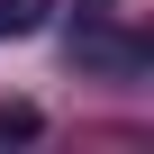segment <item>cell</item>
<instances>
[{"label":"cell","instance_id":"7a4b0ae2","mask_svg":"<svg viewBox=\"0 0 154 154\" xmlns=\"http://www.w3.org/2000/svg\"><path fill=\"white\" fill-rule=\"evenodd\" d=\"M9 136H36V109H0V145Z\"/></svg>","mask_w":154,"mask_h":154},{"label":"cell","instance_id":"6da1fadb","mask_svg":"<svg viewBox=\"0 0 154 154\" xmlns=\"http://www.w3.org/2000/svg\"><path fill=\"white\" fill-rule=\"evenodd\" d=\"M54 18V0H0V36H36Z\"/></svg>","mask_w":154,"mask_h":154}]
</instances>
